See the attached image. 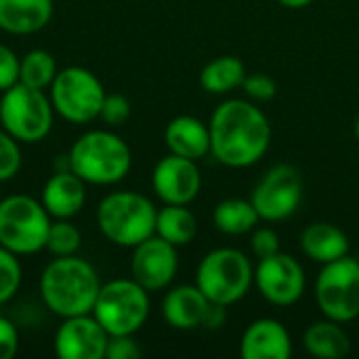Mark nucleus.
I'll return each mask as SVG.
<instances>
[{"label": "nucleus", "instance_id": "nucleus-12", "mask_svg": "<svg viewBox=\"0 0 359 359\" xmlns=\"http://www.w3.org/2000/svg\"><path fill=\"white\" fill-rule=\"evenodd\" d=\"M255 286L267 303L290 307L305 294L307 278L303 265L280 250L267 259H259V265L255 267Z\"/></svg>", "mask_w": 359, "mask_h": 359}, {"label": "nucleus", "instance_id": "nucleus-29", "mask_svg": "<svg viewBox=\"0 0 359 359\" xmlns=\"http://www.w3.org/2000/svg\"><path fill=\"white\" fill-rule=\"evenodd\" d=\"M21 168L19 141L13 139L4 128H0V183L11 181Z\"/></svg>", "mask_w": 359, "mask_h": 359}, {"label": "nucleus", "instance_id": "nucleus-13", "mask_svg": "<svg viewBox=\"0 0 359 359\" xmlns=\"http://www.w3.org/2000/svg\"><path fill=\"white\" fill-rule=\"evenodd\" d=\"M177 271H179L177 246L162 240L160 236L154 233L133 248L130 276L147 292H158L168 288Z\"/></svg>", "mask_w": 359, "mask_h": 359}, {"label": "nucleus", "instance_id": "nucleus-28", "mask_svg": "<svg viewBox=\"0 0 359 359\" xmlns=\"http://www.w3.org/2000/svg\"><path fill=\"white\" fill-rule=\"evenodd\" d=\"M23 269L15 252L0 246V305L8 303L21 286Z\"/></svg>", "mask_w": 359, "mask_h": 359}, {"label": "nucleus", "instance_id": "nucleus-17", "mask_svg": "<svg viewBox=\"0 0 359 359\" xmlns=\"http://www.w3.org/2000/svg\"><path fill=\"white\" fill-rule=\"evenodd\" d=\"M40 202L53 219H72L86 202V183L72 170H57L44 183Z\"/></svg>", "mask_w": 359, "mask_h": 359}, {"label": "nucleus", "instance_id": "nucleus-38", "mask_svg": "<svg viewBox=\"0 0 359 359\" xmlns=\"http://www.w3.org/2000/svg\"><path fill=\"white\" fill-rule=\"evenodd\" d=\"M355 139H358V143H359V114H358V120H355Z\"/></svg>", "mask_w": 359, "mask_h": 359}, {"label": "nucleus", "instance_id": "nucleus-37", "mask_svg": "<svg viewBox=\"0 0 359 359\" xmlns=\"http://www.w3.org/2000/svg\"><path fill=\"white\" fill-rule=\"evenodd\" d=\"M282 6H288V8H305V6H309L313 0H278Z\"/></svg>", "mask_w": 359, "mask_h": 359}, {"label": "nucleus", "instance_id": "nucleus-25", "mask_svg": "<svg viewBox=\"0 0 359 359\" xmlns=\"http://www.w3.org/2000/svg\"><path fill=\"white\" fill-rule=\"evenodd\" d=\"M261 217L250 200L227 198L219 202L212 210L215 227L225 236H244L259 225Z\"/></svg>", "mask_w": 359, "mask_h": 359}, {"label": "nucleus", "instance_id": "nucleus-27", "mask_svg": "<svg viewBox=\"0 0 359 359\" xmlns=\"http://www.w3.org/2000/svg\"><path fill=\"white\" fill-rule=\"evenodd\" d=\"M82 244L80 229L69 223V219H57L50 223L48 238H46V250L55 257H69L76 255Z\"/></svg>", "mask_w": 359, "mask_h": 359}, {"label": "nucleus", "instance_id": "nucleus-10", "mask_svg": "<svg viewBox=\"0 0 359 359\" xmlns=\"http://www.w3.org/2000/svg\"><path fill=\"white\" fill-rule=\"evenodd\" d=\"M316 303L324 318L349 324L359 318V261L343 257L322 265L316 280Z\"/></svg>", "mask_w": 359, "mask_h": 359}, {"label": "nucleus", "instance_id": "nucleus-23", "mask_svg": "<svg viewBox=\"0 0 359 359\" xmlns=\"http://www.w3.org/2000/svg\"><path fill=\"white\" fill-rule=\"evenodd\" d=\"M198 233L196 215L187 204H164L156 217V236L170 242L172 246H187Z\"/></svg>", "mask_w": 359, "mask_h": 359}, {"label": "nucleus", "instance_id": "nucleus-36", "mask_svg": "<svg viewBox=\"0 0 359 359\" xmlns=\"http://www.w3.org/2000/svg\"><path fill=\"white\" fill-rule=\"evenodd\" d=\"M225 322H227V307L225 305H219V303H210L202 328H206V330H219Z\"/></svg>", "mask_w": 359, "mask_h": 359}, {"label": "nucleus", "instance_id": "nucleus-5", "mask_svg": "<svg viewBox=\"0 0 359 359\" xmlns=\"http://www.w3.org/2000/svg\"><path fill=\"white\" fill-rule=\"evenodd\" d=\"M255 284V267L238 248H215L196 269V286L210 303L233 305L242 301Z\"/></svg>", "mask_w": 359, "mask_h": 359}, {"label": "nucleus", "instance_id": "nucleus-3", "mask_svg": "<svg viewBox=\"0 0 359 359\" xmlns=\"http://www.w3.org/2000/svg\"><path fill=\"white\" fill-rule=\"evenodd\" d=\"M67 158L69 170L90 185H116L133 166L128 143L111 130H88L80 135Z\"/></svg>", "mask_w": 359, "mask_h": 359}, {"label": "nucleus", "instance_id": "nucleus-32", "mask_svg": "<svg viewBox=\"0 0 359 359\" xmlns=\"http://www.w3.org/2000/svg\"><path fill=\"white\" fill-rule=\"evenodd\" d=\"M250 250L257 259H267L280 252V236L271 227H255L250 238Z\"/></svg>", "mask_w": 359, "mask_h": 359}, {"label": "nucleus", "instance_id": "nucleus-4", "mask_svg": "<svg viewBox=\"0 0 359 359\" xmlns=\"http://www.w3.org/2000/svg\"><path fill=\"white\" fill-rule=\"evenodd\" d=\"M158 208L137 191L107 194L97 208V225L101 233L116 246L135 248L156 233Z\"/></svg>", "mask_w": 359, "mask_h": 359}, {"label": "nucleus", "instance_id": "nucleus-35", "mask_svg": "<svg viewBox=\"0 0 359 359\" xmlns=\"http://www.w3.org/2000/svg\"><path fill=\"white\" fill-rule=\"evenodd\" d=\"M19 349V332L11 320L0 316V359H11Z\"/></svg>", "mask_w": 359, "mask_h": 359}, {"label": "nucleus", "instance_id": "nucleus-30", "mask_svg": "<svg viewBox=\"0 0 359 359\" xmlns=\"http://www.w3.org/2000/svg\"><path fill=\"white\" fill-rule=\"evenodd\" d=\"M99 118L107 126H114V128L126 124V120L130 118V103H128V99L124 95H120V93L105 95V101H103Z\"/></svg>", "mask_w": 359, "mask_h": 359}, {"label": "nucleus", "instance_id": "nucleus-15", "mask_svg": "<svg viewBox=\"0 0 359 359\" xmlns=\"http://www.w3.org/2000/svg\"><path fill=\"white\" fill-rule=\"evenodd\" d=\"M151 187L164 204H189L202 189V175L196 160L168 154L156 164Z\"/></svg>", "mask_w": 359, "mask_h": 359}, {"label": "nucleus", "instance_id": "nucleus-7", "mask_svg": "<svg viewBox=\"0 0 359 359\" xmlns=\"http://www.w3.org/2000/svg\"><path fill=\"white\" fill-rule=\"evenodd\" d=\"M55 109L40 88L17 82L0 97V124L19 143H38L53 128Z\"/></svg>", "mask_w": 359, "mask_h": 359}, {"label": "nucleus", "instance_id": "nucleus-34", "mask_svg": "<svg viewBox=\"0 0 359 359\" xmlns=\"http://www.w3.org/2000/svg\"><path fill=\"white\" fill-rule=\"evenodd\" d=\"M19 61L21 59L6 44H0V93L19 82Z\"/></svg>", "mask_w": 359, "mask_h": 359}, {"label": "nucleus", "instance_id": "nucleus-11", "mask_svg": "<svg viewBox=\"0 0 359 359\" xmlns=\"http://www.w3.org/2000/svg\"><path fill=\"white\" fill-rule=\"evenodd\" d=\"M303 200V179L290 164L271 166L255 185L250 202L255 204L261 221L278 223L290 219Z\"/></svg>", "mask_w": 359, "mask_h": 359}, {"label": "nucleus", "instance_id": "nucleus-21", "mask_svg": "<svg viewBox=\"0 0 359 359\" xmlns=\"http://www.w3.org/2000/svg\"><path fill=\"white\" fill-rule=\"evenodd\" d=\"M301 250L313 263L326 265L349 255V238L341 227L318 221L303 229Z\"/></svg>", "mask_w": 359, "mask_h": 359}, {"label": "nucleus", "instance_id": "nucleus-8", "mask_svg": "<svg viewBox=\"0 0 359 359\" xmlns=\"http://www.w3.org/2000/svg\"><path fill=\"white\" fill-rule=\"evenodd\" d=\"M149 292L133 278L111 280L101 286L93 316L109 337L137 334L149 318Z\"/></svg>", "mask_w": 359, "mask_h": 359}, {"label": "nucleus", "instance_id": "nucleus-2", "mask_svg": "<svg viewBox=\"0 0 359 359\" xmlns=\"http://www.w3.org/2000/svg\"><path fill=\"white\" fill-rule=\"evenodd\" d=\"M101 286L97 269L76 255L53 259L40 276V297L59 318L93 313Z\"/></svg>", "mask_w": 359, "mask_h": 359}, {"label": "nucleus", "instance_id": "nucleus-22", "mask_svg": "<svg viewBox=\"0 0 359 359\" xmlns=\"http://www.w3.org/2000/svg\"><path fill=\"white\" fill-rule=\"evenodd\" d=\"M303 347L309 355L320 359L345 358L351 351V339L345 332L343 324L334 320L313 322L303 334Z\"/></svg>", "mask_w": 359, "mask_h": 359}, {"label": "nucleus", "instance_id": "nucleus-14", "mask_svg": "<svg viewBox=\"0 0 359 359\" xmlns=\"http://www.w3.org/2000/svg\"><path fill=\"white\" fill-rule=\"evenodd\" d=\"M109 334L93 313L63 318L55 334V353L61 359H103Z\"/></svg>", "mask_w": 359, "mask_h": 359}, {"label": "nucleus", "instance_id": "nucleus-20", "mask_svg": "<svg viewBox=\"0 0 359 359\" xmlns=\"http://www.w3.org/2000/svg\"><path fill=\"white\" fill-rule=\"evenodd\" d=\"M53 0H0V29L27 36L44 29L53 19Z\"/></svg>", "mask_w": 359, "mask_h": 359}, {"label": "nucleus", "instance_id": "nucleus-31", "mask_svg": "<svg viewBox=\"0 0 359 359\" xmlns=\"http://www.w3.org/2000/svg\"><path fill=\"white\" fill-rule=\"evenodd\" d=\"M242 88L246 93L248 99L252 101H271L276 95H278V84L271 76L267 74H246L244 82H242Z\"/></svg>", "mask_w": 359, "mask_h": 359}, {"label": "nucleus", "instance_id": "nucleus-1", "mask_svg": "<svg viewBox=\"0 0 359 359\" xmlns=\"http://www.w3.org/2000/svg\"><path fill=\"white\" fill-rule=\"evenodd\" d=\"M210 154L227 168L255 166L271 145V124L246 99H227L210 116Z\"/></svg>", "mask_w": 359, "mask_h": 359}, {"label": "nucleus", "instance_id": "nucleus-19", "mask_svg": "<svg viewBox=\"0 0 359 359\" xmlns=\"http://www.w3.org/2000/svg\"><path fill=\"white\" fill-rule=\"evenodd\" d=\"M164 141L170 154L189 160H202L210 154L208 124L196 116H177L166 124Z\"/></svg>", "mask_w": 359, "mask_h": 359}, {"label": "nucleus", "instance_id": "nucleus-18", "mask_svg": "<svg viewBox=\"0 0 359 359\" xmlns=\"http://www.w3.org/2000/svg\"><path fill=\"white\" fill-rule=\"evenodd\" d=\"M208 305L210 301L196 284H183L166 292L162 301V316L175 330H198L204 324Z\"/></svg>", "mask_w": 359, "mask_h": 359}, {"label": "nucleus", "instance_id": "nucleus-6", "mask_svg": "<svg viewBox=\"0 0 359 359\" xmlns=\"http://www.w3.org/2000/svg\"><path fill=\"white\" fill-rule=\"evenodd\" d=\"M50 215L40 200L15 194L0 200V246L17 257L36 255L46 246Z\"/></svg>", "mask_w": 359, "mask_h": 359}, {"label": "nucleus", "instance_id": "nucleus-33", "mask_svg": "<svg viewBox=\"0 0 359 359\" xmlns=\"http://www.w3.org/2000/svg\"><path fill=\"white\" fill-rule=\"evenodd\" d=\"M141 355V347L135 341V334H116L109 337L105 358L107 359H137Z\"/></svg>", "mask_w": 359, "mask_h": 359}, {"label": "nucleus", "instance_id": "nucleus-9", "mask_svg": "<svg viewBox=\"0 0 359 359\" xmlns=\"http://www.w3.org/2000/svg\"><path fill=\"white\" fill-rule=\"evenodd\" d=\"M105 95L101 80L80 65L59 69L50 84V103L55 114L72 124H88L97 120Z\"/></svg>", "mask_w": 359, "mask_h": 359}, {"label": "nucleus", "instance_id": "nucleus-24", "mask_svg": "<svg viewBox=\"0 0 359 359\" xmlns=\"http://www.w3.org/2000/svg\"><path fill=\"white\" fill-rule=\"evenodd\" d=\"M246 78L244 63L233 55H223L208 61L200 72V86L210 95H227L242 86Z\"/></svg>", "mask_w": 359, "mask_h": 359}, {"label": "nucleus", "instance_id": "nucleus-26", "mask_svg": "<svg viewBox=\"0 0 359 359\" xmlns=\"http://www.w3.org/2000/svg\"><path fill=\"white\" fill-rule=\"evenodd\" d=\"M57 72L59 69L55 57L42 48H34L25 53L19 61V82L32 88H40V90L50 88Z\"/></svg>", "mask_w": 359, "mask_h": 359}, {"label": "nucleus", "instance_id": "nucleus-16", "mask_svg": "<svg viewBox=\"0 0 359 359\" xmlns=\"http://www.w3.org/2000/svg\"><path fill=\"white\" fill-rule=\"evenodd\" d=\"M240 353L244 359H288L292 355L290 332L273 318L255 320L242 334Z\"/></svg>", "mask_w": 359, "mask_h": 359}]
</instances>
